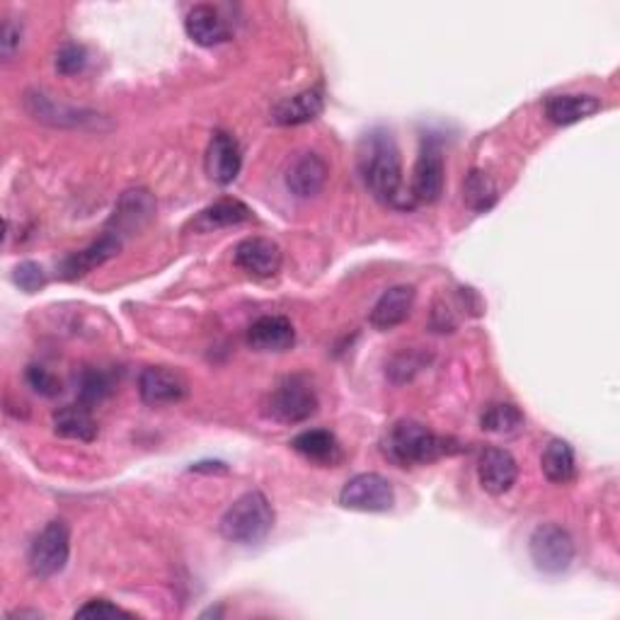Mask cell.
<instances>
[{
  "label": "cell",
  "mask_w": 620,
  "mask_h": 620,
  "mask_svg": "<svg viewBox=\"0 0 620 620\" xmlns=\"http://www.w3.org/2000/svg\"><path fill=\"white\" fill-rule=\"evenodd\" d=\"M356 165L374 200L393 209H413L410 194L403 188V158L395 136L388 129H371L356 148Z\"/></svg>",
  "instance_id": "1"
},
{
  "label": "cell",
  "mask_w": 620,
  "mask_h": 620,
  "mask_svg": "<svg viewBox=\"0 0 620 620\" xmlns=\"http://www.w3.org/2000/svg\"><path fill=\"white\" fill-rule=\"evenodd\" d=\"M383 456L391 463L400 468H415V466H431L461 451V443L453 437H443V434L431 431L427 425L415 419H400L388 429L386 439L381 443Z\"/></svg>",
  "instance_id": "2"
},
{
  "label": "cell",
  "mask_w": 620,
  "mask_h": 620,
  "mask_svg": "<svg viewBox=\"0 0 620 620\" xmlns=\"http://www.w3.org/2000/svg\"><path fill=\"white\" fill-rule=\"evenodd\" d=\"M275 506L265 498L263 492H245L243 498L235 500L226 514L221 516V524L218 531L221 536L231 541V543H238V545H257L263 543L271 528H275Z\"/></svg>",
  "instance_id": "3"
},
{
  "label": "cell",
  "mask_w": 620,
  "mask_h": 620,
  "mask_svg": "<svg viewBox=\"0 0 620 620\" xmlns=\"http://www.w3.org/2000/svg\"><path fill=\"white\" fill-rule=\"evenodd\" d=\"M265 417L281 421V425H301L318 413V395L313 383L306 376H287L271 388L263 403Z\"/></svg>",
  "instance_id": "4"
},
{
  "label": "cell",
  "mask_w": 620,
  "mask_h": 620,
  "mask_svg": "<svg viewBox=\"0 0 620 620\" xmlns=\"http://www.w3.org/2000/svg\"><path fill=\"white\" fill-rule=\"evenodd\" d=\"M531 560L543 575H563L575 563V538L560 524H541L528 538Z\"/></svg>",
  "instance_id": "5"
},
{
  "label": "cell",
  "mask_w": 620,
  "mask_h": 620,
  "mask_svg": "<svg viewBox=\"0 0 620 620\" xmlns=\"http://www.w3.org/2000/svg\"><path fill=\"white\" fill-rule=\"evenodd\" d=\"M71 557V531L64 519H54L36 533L30 545L28 563L34 577L52 579L61 575L68 565Z\"/></svg>",
  "instance_id": "6"
},
{
  "label": "cell",
  "mask_w": 620,
  "mask_h": 620,
  "mask_svg": "<svg viewBox=\"0 0 620 620\" xmlns=\"http://www.w3.org/2000/svg\"><path fill=\"white\" fill-rule=\"evenodd\" d=\"M395 504V490L388 478L378 473H359L344 482L340 506L362 514H386Z\"/></svg>",
  "instance_id": "7"
},
{
  "label": "cell",
  "mask_w": 620,
  "mask_h": 620,
  "mask_svg": "<svg viewBox=\"0 0 620 620\" xmlns=\"http://www.w3.org/2000/svg\"><path fill=\"white\" fill-rule=\"evenodd\" d=\"M24 109L36 121L58 129H100L103 117L90 109H78L64 103H56L42 90L24 93Z\"/></svg>",
  "instance_id": "8"
},
{
  "label": "cell",
  "mask_w": 620,
  "mask_h": 620,
  "mask_svg": "<svg viewBox=\"0 0 620 620\" xmlns=\"http://www.w3.org/2000/svg\"><path fill=\"white\" fill-rule=\"evenodd\" d=\"M446 182V163L443 151L437 139H425L419 148L417 163L413 170V184H410V200L413 204H434L441 200Z\"/></svg>",
  "instance_id": "9"
},
{
  "label": "cell",
  "mask_w": 620,
  "mask_h": 620,
  "mask_svg": "<svg viewBox=\"0 0 620 620\" xmlns=\"http://www.w3.org/2000/svg\"><path fill=\"white\" fill-rule=\"evenodd\" d=\"M153 216H156L153 194L143 188L127 190L119 196V202H117L115 211H111L105 231L119 235V238L127 243V238L143 231L148 223L153 221Z\"/></svg>",
  "instance_id": "10"
},
{
  "label": "cell",
  "mask_w": 620,
  "mask_h": 620,
  "mask_svg": "<svg viewBox=\"0 0 620 620\" xmlns=\"http://www.w3.org/2000/svg\"><path fill=\"white\" fill-rule=\"evenodd\" d=\"M190 386L182 374L168 366H146L139 376V395L146 405L165 407L188 398Z\"/></svg>",
  "instance_id": "11"
},
{
  "label": "cell",
  "mask_w": 620,
  "mask_h": 620,
  "mask_svg": "<svg viewBox=\"0 0 620 620\" xmlns=\"http://www.w3.org/2000/svg\"><path fill=\"white\" fill-rule=\"evenodd\" d=\"M204 165H206L209 180L221 184V188H226V184H233L235 180H238L240 168H243V151L233 133L214 131V136H211V141H209V148H206Z\"/></svg>",
  "instance_id": "12"
},
{
  "label": "cell",
  "mask_w": 620,
  "mask_h": 620,
  "mask_svg": "<svg viewBox=\"0 0 620 620\" xmlns=\"http://www.w3.org/2000/svg\"><path fill=\"white\" fill-rule=\"evenodd\" d=\"M233 259L245 275H250L255 279H269L279 275L284 257H281V247L275 240L253 235V238H245L235 245Z\"/></svg>",
  "instance_id": "13"
},
{
  "label": "cell",
  "mask_w": 620,
  "mask_h": 620,
  "mask_svg": "<svg viewBox=\"0 0 620 620\" xmlns=\"http://www.w3.org/2000/svg\"><path fill=\"white\" fill-rule=\"evenodd\" d=\"M478 480L482 490L494 494V498L506 494L519 480L516 458L506 449H500V446H490V449L482 451L478 461Z\"/></svg>",
  "instance_id": "14"
},
{
  "label": "cell",
  "mask_w": 620,
  "mask_h": 620,
  "mask_svg": "<svg viewBox=\"0 0 620 620\" xmlns=\"http://www.w3.org/2000/svg\"><path fill=\"white\" fill-rule=\"evenodd\" d=\"M121 247H124V240L119 238V235L105 231L100 238L90 243L88 247H85V250L73 253L64 259V263H61V269H58L61 277L68 279V281L83 279L85 275H90L93 269L109 263L111 257H117L121 253Z\"/></svg>",
  "instance_id": "15"
},
{
  "label": "cell",
  "mask_w": 620,
  "mask_h": 620,
  "mask_svg": "<svg viewBox=\"0 0 620 620\" xmlns=\"http://www.w3.org/2000/svg\"><path fill=\"white\" fill-rule=\"evenodd\" d=\"M415 299H417V293L410 284H398V287H391L388 291H383V296L368 313L371 328L378 332H388L393 328L403 325V322L413 313Z\"/></svg>",
  "instance_id": "16"
},
{
  "label": "cell",
  "mask_w": 620,
  "mask_h": 620,
  "mask_svg": "<svg viewBox=\"0 0 620 620\" xmlns=\"http://www.w3.org/2000/svg\"><path fill=\"white\" fill-rule=\"evenodd\" d=\"M330 180V165L318 153H301L287 170V188L299 200L318 196Z\"/></svg>",
  "instance_id": "17"
},
{
  "label": "cell",
  "mask_w": 620,
  "mask_h": 620,
  "mask_svg": "<svg viewBox=\"0 0 620 620\" xmlns=\"http://www.w3.org/2000/svg\"><path fill=\"white\" fill-rule=\"evenodd\" d=\"M603 109V103L597 95H581V93H563L550 95L543 105L545 119L555 127H573L577 121H585Z\"/></svg>",
  "instance_id": "18"
},
{
  "label": "cell",
  "mask_w": 620,
  "mask_h": 620,
  "mask_svg": "<svg viewBox=\"0 0 620 620\" xmlns=\"http://www.w3.org/2000/svg\"><path fill=\"white\" fill-rule=\"evenodd\" d=\"M247 344L255 352H289L296 344L293 322L284 316H263L247 328Z\"/></svg>",
  "instance_id": "19"
},
{
  "label": "cell",
  "mask_w": 620,
  "mask_h": 620,
  "mask_svg": "<svg viewBox=\"0 0 620 620\" xmlns=\"http://www.w3.org/2000/svg\"><path fill=\"white\" fill-rule=\"evenodd\" d=\"M291 449L320 468H334L344 461L342 443L328 429H306L291 439Z\"/></svg>",
  "instance_id": "20"
},
{
  "label": "cell",
  "mask_w": 620,
  "mask_h": 620,
  "mask_svg": "<svg viewBox=\"0 0 620 620\" xmlns=\"http://www.w3.org/2000/svg\"><path fill=\"white\" fill-rule=\"evenodd\" d=\"M253 221V209L243 204L240 200H231V196H223V200L209 204L206 209H202L190 221V228L194 233H216L221 228H233V226H243V223Z\"/></svg>",
  "instance_id": "21"
},
{
  "label": "cell",
  "mask_w": 620,
  "mask_h": 620,
  "mask_svg": "<svg viewBox=\"0 0 620 620\" xmlns=\"http://www.w3.org/2000/svg\"><path fill=\"white\" fill-rule=\"evenodd\" d=\"M184 32L200 46H218L231 40V30L226 20L214 6H194L184 18Z\"/></svg>",
  "instance_id": "22"
},
{
  "label": "cell",
  "mask_w": 620,
  "mask_h": 620,
  "mask_svg": "<svg viewBox=\"0 0 620 620\" xmlns=\"http://www.w3.org/2000/svg\"><path fill=\"white\" fill-rule=\"evenodd\" d=\"M322 109H325V95L320 88H308L271 107V121L279 127H301V124L318 119Z\"/></svg>",
  "instance_id": "23"
},
{
  "label": "cell",
  "mask_w": 620,
  "mask_h": 620,
  "mask_svg": "<svg viewBox=\"0 0 620 620\" xmlns=\"http://www.w3.org/2000/svg\"><path fill=\"white\" fill-rule=\"evenodd\" d=\"M54 434L61 439H73V441H85V443L95 441L97 421L93 417V410L81 403L61 407V410L54 413Z\"/></svg>",
  "instance_id": "24"
},
{
  "label": "cell",
  "mask_w": 620,
  "mask_h": 620,
  "mask_svg": "<svg viewBox=\"0 0 620 620\" xmlns=\"http://www.w3.org/2000/svg\"><path fill=\"white\" fill-rule=\"evenodd\" d=\"M541 468L543 475L548 478L553 485H567V482L575 480L577 475L575 449L565 439L548 441L541 456Z\"/></svg>",
  "instance_id": "25"
},
{
  "label": "cell",
  "mask_w": 620,
  "mask_h": 620,
  "mask_svg": "<svg viewBox=\"0 0 620 620\" xmlns=\"http://www.w3.org/2000/svg\"><path fill=\"white\" fill-rule=\"evenodd\" d=\"M500 200V190L485 170H470L463 180V202L475 214H485Z\"/></svg>",
  "instance_id": "26"
},
{
  "label": "cell",
  "mask_w": 620,
  "mask_h": 620,
  "mask_svg": "<svg viewBox=\"0 0 620 620\" xmlns=\"http://www.w3.org/2000/svg\"><path fill=\"white\" fill-rule=\"evenodd\" d=\"M78 386V403L85 407L100 405L105 398H109L111 391H115V378H111L107 371L88 366L81 371V376L76 378Z\"/></svg>",
  "instance_id": "27"
},
{
  "label": "cell",
  "mask_w": 620,
  "mask_h": 620,
  "mask_svg": "<svg viewBox=\"0 0 620 620\" xmlns=\"http://www.w3.org/2000/svg\"><path fill=\"white\" fill-rule=\"evenodd\" d=\"M524 413L519 410L514 403H494L485 407V413L480 415V427L490 434H502V437H510L524 427Z\"/></svg>",
  "instance_id": "28"
},
{
  "label": "cell",
  "mask_w": 620,
  "mask_h": 620,
  "mask_svg": "<svg viewBox=\"0 0 620 620\" xmlns=\"http://www.w3.org/2000/svg\"><path fill=\"white\" fill-rule=\"evenodd\" d=\"M54 66L61 76H78L88 66V52L81 44H64L56 52Z\"/></svg>",
  "instance_id": "29"
},
{
  "label": "cell",
  "mask_w": 620,
  "mask_h": 620,
  "mask_svg": "<svg viewBox=\"0 0 620 620\" xmlns=\"http://www.w3.org/2000/svg\"><path fill=\"white\" fill-rule=\"evenodd\" d=\"M12 281H15V287H20L24 293H36L46 287V271L36 263H20L12 269Z\"/></svg>",
  "instance_id": "30"
},
{
  "label": "cell",
  "mask_w": 620,
  "mask_h": 620,
  "mask_svg": "<svg viewBox=\"0 0 620 620\" xmlns=\"http://www.w3.org/2000/svg\"><path fill=\"white\" fill-rule=\"evenodd\" d=\"M24 378H28V386L36 395H44V398H56V395L61 393V381L44 366L32 364L28 368V374H24Z\"/></svg>",
  "instance_id": "31"
},
{
  "label": "cell",
  "mask_w": 620,
  "mask_h": 620,
  "mask_svg": "<svg viewBox=\"0 0 620 620\" xmlns=\"http://www.w3.org/2000/svg\"><path fill=\"white\" fill-rule=\"evenodd\" d=\"M421 366H425V356L415 352H400L398 356H393V362L388 364V374L395 383H405L410 381Z\"/></svg>",
  "instance_id": "32"
},
{
  "label": "cell",
  "mask_w": 620,
  "mask_h": 620,
  "mask_svg": "<svg viewBox=\"0 0 620 620\" xmlns=\"http://www.w3.org/2000/svg\"><path fill=\"white\" fill-rule=\"evenodd\" d=\"M76 618H90V620H111V618H133V613L124 611L121 606H115L107 599H90L83 603L76 611Z\"/></svg>",
  "instance_id": "33"
},
{
  "label": "cell",
  "mask_w": 620,
  "mask_h": 620,
  "mask_svg": "<svg viewBox=\"0 0 620 620\" xmlns=\"http://www.w3.org/2000/svg\"><path fill=\"white\" fill-rule=\"evenodd\" d=\"M20 44H22V24L8 18L3 22V34H0V54H3V61H12V56L20 52Z\"/></svg>",
  "instance_id": "34"
},
{
  "label": "cell",
  "mask_w": 620,
  "mask_h": 620,
  "mask_svg": "<svg viewBox=\"0 0 620 620\" xmlns=\"http://www.w3.org/2000/svg\"><path fill=\"white\" fill-rule=\"evenodd\" d=\"M192 470L194 473H204V470H209V473H216V470H221V473H226V463H221V461H206V463H196V466H192Z\"/></svg>",
  "instance_id": "35"
},
{
  "label": "cell",
  "mask_w": 620,
  "mask_h": 620,
  "mask_svg": "<svg viewBox=\"0 0 620 620\" xmlns=\"http://www.w3.org/2000/svg\"><path fill=\"white\" fill-rule=\"evenodd\" d=\"M8 618H34V620H40L42 613L40 611H30V609H18V611L8 613Z\"/></svg>",
  "instance_id": "36"
},
{
  "label": "cell",
  "mask_w": 620,
  "mask_h": 620,
  "mask_svg": "<svg viewBox=\"0 0 620 620\" xmlns=\"http://www.w3.org/2000/svg\"><path fill=\"white\" fill-rule=\"evenodd\" d=\"M221 616H223L221 609H209V611L202 613V618H221Z\"/></svg>",
  "instance_id": "37"
}]
</instances>
